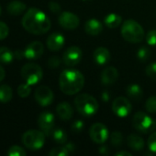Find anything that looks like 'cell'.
<instances>
[{"label":"cell","instance_id":"cell-12","mask_svg":"<svg viewBox=\"0 0 156 156\" xmlns=\"http://www.w3.org/2000/svg\"><path fill=\"white\" fill-rule=\"evenodd\" d=\"M34 98L36 101L42 107H47L51 105L53 101V92L47 86H40L35 90Z\"/></svg>","mask_w":156,"mask_h":156},{"label":"cell","instance_id":"cell-19","mask_svg":"<svg viewBox=\"0 0 156 156\" xmlns=\"http://www.w3.org/2000/svg\"><path fill=\"white\" fill-rule=\"evenodd\" d=\"M85 31L87 35L97 36L103 31V24L96 18H90L85 23Z\"/></svg>","mask_w":156,"mask_h":156},{"label":"cell","instance_id":"cell-32","mask_svg":"<svg viewBox=\"0 0 156 156\" xmlns=\"http://www.w3.org/2000/svg\"><path fill=\"white\" fill-rule=\"evenodd\" d=\"M145 109L149 113H156V96H151L145 102Z\"/></svg>","mask_w":156,"mask_h":156},{"label":"cell","instance_id":"cell-39","mask_svg":"<svg viewBox=\"0 0 156 156\" xmlns=\"http://www.w3.org/2000/svg\"><path fill=\"white\" fill-rule=\"evenodd\" d=\"M48 6H49V9L54 14H61L62 13V7L57 2L51 1V2L49 3Z\"/></svg>","mask_w":156,"mask_h":156},{"label":"cell","instance_id":"cell-5","mask_svg":"<svg viewBox=\"0 0 156 156\" xmlns=\"http://www.w3.org/2000/svg\"><path fill=\"white\" fill-rule=\"evenodd\" d=\"M45 133L42 131L29 130L22 135V144L24 146L31 151H38L41 149L45 144Z\"/></svg>","mask_w":156,"mask_h":156},{"label":"cell","instance_id":"cell-4","mask_svg":"<svg viewBox=\"0 0 156 156\" xmlns=\"http://www.w3.org/2000/svg\"><path fill=\"white\" fill-rule=\"evenodd\" d=\"M120 33L122 37L130 43H140L144 38V30L143 27L133 19H128L123 22Z\"/></svg>","mask_w":156,"mask_h":156},{"label":"cell","instance_id":"cell-33","mask_svg":"<svg viewBox=\"0 0 156 156\" xmlns=\"http://www.w3.org/2000/svg\"><path fill=\"white\" fill-rule=\"evenodd\" d=\"M84 127H85V123L82 120H76L73 122L72 126H71V130L74 133H80L83 130H84Z\"/></svg>","mask_w":156,"mask_h":156},{"label":"cell","instance_id":"cell-15","mask_svg":"<svg viewBox=\"0 0 156 156\" xmlns=\"http://www.w3.org/2000/svg\"><path fill=\"white\" fill-rule=\"evenodd\" d=\"M65 43V38L63 34L60 32H53L51 33L47 40H46V46L51 51H59L63 48Z\"/></svg>","mask_w":156,"mask_h":156},{"label":"cell","instance_id":"cell-14","mask_svg":"<svg viewBox=\"0 0 156 156\" xmlns=\"http://www.w3.org/2000/svg\"><path fill=\"white\" fill-rule=\"evenodd\" d=\"M44 47L40 41H32L25 48V58L30 60H35L40 58L43 54Z\"/></svg>","mask_w":156,"mask_h":156},{"label":"cell","instance_id":"cell-18","mask_svg":"<svg viewBox=\"0 0 156 156\" xmlns=\"http://www.w3.org/2000/svg\"><path fill=\"white\" fill-rule=\"evenodd\" d=\"M56 112L58 117L62 121H69L74 115V108L68 102H61L56 107Z\"/></svg>","mask_w":156,"mask_h":156},{"label":"cell","instance_id":"cell-1","mask_svg":"<svg viewBox=\"0 0 156 156\" xmlns=\"http://www.w3.org/2000/svg\"><path fill=\"white\" fill-rule=\"evenodd\" d=\"M22 27L33 35H43L51 28V20L47 15L39 8H29L22 17Z\"/></svg>","mask_w":156,"mask_h":156},{"label":"cell","instance_id":"cell-31","mask_svg":"<svg viewBox=\"0 0 156 156\" xmlns=\"http://www.w3.org/2000/svg\"><path fill=\"white\" fill-rule=\"evenodd\" d=\"M7 154L9 156H25L27 154L26 151L17 145H13L7 150Z\"/></svg>","mask_w":156,"mask_h":156},{"label":"cell","instance_id":"cell-11","mask_svg":"<svg viewBox=\"0 0 156 156\" xmlns=\"http://www.w3.org/2000/svg\"><path fill=\"white\" fill-rule=\"evenodd\" d=\"M54 115L51 112H42L38 117V125L46 136H51L54 129Z\"/></svg>","mask_w":156,"mask_h":156},{"label":"cell","instance_id":"cell-35","mask_svg":"<svg viewBox=\"0 0 156 156\" xmlns=\"http://www.w3.org/2000/svg\"><path fill=\"white\" fill-rule=\"evenodd\" d=\"M147 145H148V148L149 150L154 153L156 154V132L153 133L149 138H148V142H147Z\"/></svg>","mask_w":156,"mask_h":156},{"label":"cell","instance_id":"cell-3","mask_svg":"<svg viewBox=\"0 0 156 156\" xmlns=\"http://www.w3.org/2000/svg\"><path fill=\"white\" fill-rule=\"evenodd\" d=\"M76 111L85 117L95 115L98 111V102L92 96L87 93L77 95L74 101Z\"/></svg>","mask_w":156,"mask_h":156},{"label":"cell","instance_id":"cell-21","mask_svg":"<svg viewBox=\"0 0 156 156\" xmlns=\"http://www.w3.org/2000/svg\"><path fill=\"white\" fill-rule=\"evenodd\" d=\"M75 145L72 143L64 144L63 146L53 148L50 151L49 155L50 156H67L72 154L75 152Z\"/></svg>","mask_w":156,"mask_h":156},{"label":"cell","instance_id":"cell-40","mask_svg":"<svg viewBox=\"0 0 156 156\" xmlns=\"http://www.w3.org/2000/svg\"><path fill=\"white\" fill-rule=\"evenodd\" d=\"M101 98H102V101H105V102H108L109 101V98H110V94L108 91H103L102 94H101Z\"/></svg>","mask_w":156,"mask_h":156},{"label":"cell","instance_id":"cell-34","mask_svg":"<svg viewBox=\"0 0 156 156\" xmlns=\"http://www.w3.org/2000/svg\"><path fill=\"white\" fill-rule=\"evenodd\" d=\"M145 72H146V75L150 79L156 80V62H153V63L149 64L146 67Z\"/></svg>","mask_w":156,"mask_h":156},{"label":"cell","instance_id":"cell-7","mask_svg":"<svg viewBox=\"0 0 156 156\" xmlns=\"http://www.w3.org/2000/svg\"><path fill=\"white\" fill-rule=\"evenodd\" d=\"M132 125L135 130L142 133H148L155 131L154 121L144 112H138L134 114Z\"/></svg>","mask_w":156,"mask_h":156},{"label":"cell","instance_id":"cell-2","mask_svg":"<svg viewBox=\"0 0 156 156\" xmlns=\"http://www.w3.org/2000/svg\"><path fill=\"white\" fill-rule=\"evenodd\" d=\"M85 85L84 75L75 69H66L62 71L59 78V87L66 95L77 94Z\"/></svg>","mask_w":156,"mask_h":156},{"label":"cell","instance_id":"cell-38","mask_svg":"<svg viewBox=\"0 0 156 156\" xmlns=\"http://www.w3.org/2000/svg\"><path fill=\"white\" fill-rule=\"evenodd\" d=\"M9 33V28L7 27V25L2 21H0V40L5 39Z\"/></svg>","mask_w":156,"mask_h":156},{"label":"cell","instance_id":"cell-27","mask_svg":"<svg viewBox=\"0 0 156 156\" xmlns=\"http://www.w3.org/2000/svg\"><path fill=\"white\" fill-rule=\"evenodd\" d=\"M15 54L7 47H0V62L9 64L13 61Z\"/></svg>","mask_w":156,"mask_h":156},{"label":"cell","instance_id":"cell-25","mask_svg":"<svg viewBox=\"0 0 156 156\" xmlns=\"http://www.w3.org/2000/svg\"><path fill=\"white\" fill-rule=\"evenodd\" d=\"M51 138L57 144H64L67 143L68 135L66 132L62 128H54L51 133Z\"/></svg>","mask_w":156,"mask_h":156},{"label":"cell","instance_id":"cell-10","mask_svg":"<svg viewBox=\"0 0 156 156\" xmlns=\"http://www.w3.org/2000/svg\"><path fill=\"white\" fill-rule=\"evenodd\" d=\"M82 58V49L77 46H71L64 51L63 55V61L68 67H74L80 63Z\"/></svg>","mask_w":156,"mask_h":156},{"label":"cell","instance_id":"cell-29","mask_svg":"<svg viewBox=\"0 0 156 156\" xmlns=\"http://www.w3.org/2000/svg\"><path fill=\"white\" fill-rule=\"evenodd\" d=\"M123 142V136L120 132H113L110 134V143L114 147H120Z\"/></svg>","mask_w":156,"mask_h":156},{"label":"cell","instance_id":"cell-45","mask_svg":"<svg viewBox=\"0 0 156 156\" xmlns=\"http://www.w3.org/2000/svg\"><path fill=\"white\" fill-rule=\"evenodd\" d=\"M154 128H155V130H156V120L154 121Z\"/></svg>","mask_w":156,"mask_h":156},{"label":"cell","instance_id":"cell-6","mask_svg":"<svg viewBox=\"0 0 156 156\" xmlns=\"http://www.w3.org/2000/svg\"><path fill=\"white\" fill-rule=\"evenodd\" d=\"M20 74L23 80L29 85L32 86L39 83L42 80L43 71L40 65L33 62H29L22 67Z\"/></svg>","mask_w":156,"mask_h":156},{"label":"cell","instance_id":"cell-23","mask_svg":"<svg viewBox=\"0 0 156 156\" xmlns=\"http://www.w3.org/2000/svg\"><path fill=\"white\" fill-rule=\"evenodd\" d=\"M121 23H122L121 16L116 13L108 14L104 18V25L108 28H117L121 25Z\"/></svg>","mask_w":156,"mask_h":156},{"label":"cell","instance_id":"cell-44","mask_svg":"<svg viewBox=\"0 0 156 156\" xmlns=\"http://www.w3.org/2000/svg\"><path fill=\"white\" fill-rule=\"evenodd\" d=\"M1 14H2V8H1V6H0V16H1Z\"/></svg>","mask_w":156,"mask_h":156},{"label":"cell","instance_id":"cell-8","mask_svg":"<svg viewBox=\"0 0 156 156\" xmlns=\"http://www.w3.org/2000/svg\"><path fill=\"white\" fill-rule=\"evenodd\" d=\"M112 111L114 114L120 118L127 117L132 111V105L126 97H118L112 102Z\"/></svg>","mask_w":156,"mask_h":156},{"label":"cell","instance_id":"cell-24","mask_svg":"<svg viewBox=\"0 0 156 156\" xmlns=\"http://www.w3.org/2000/svg\"><path fill=\"white\" fill-rule=\"evenodd\" d=\"M26 5L18 0H15L10 2L7 6H6V10L10 15L13 16H18L20 14H22L25 10H26Z\"/></svg>","mask_w":156,"mask_h":156},{"label":"cell","instance_id":"cell-22","mask_svg":"<svg viewBox=\"0 0 156 156\" xmlns=\"http://www.w3.org/2000/svg\"><path fill=\"white\" fill-rule=\"evenodd\" d=\"M126 93L127 96L134 101H140L143 97V90L138 84H130L126 89Z\"/></svg>","mask_w":156,"mask_h":156},{"label":"cell","instance_id":"cell-37","mask_svg":"<svg viewBox=\"0 0 156 156\" xmlns=\"http://www.w3.org/2000/svg\"><path fill=\"white\" fill-rule=\"evenodd\" d=\"M61 61L62 60L60 59V58H58L57 56H52L48 60V66L51 69H56L61 65Z\"/></svg>","mask_w":156,"mask_h":156},{"label":"cell","instance_id":"cell-17","mask_svg":"<svg viewBox=\"0 0 156 156\" xmlns=\"http://www.w3.org/2000/svg\"><path fill=\"white\" fill-rule=\"evenodd\" d=\"M94 60L98 65H106L111 59V54L109 50L104 47H99L95 49L93 54Z\"/></svg>","mask_w":156,"mask_h":156},{"label":"cell","instance_id":"cell-13","mask_svg":"<svg viewBox=\"0 0 156 156\" xmlns=\"http://www.w3.org/2000/svg\"><path fill=\"white\" fill-rule=\"evenodd\" d=\"M58 22L63 28L67 30H73L78 27L80 24V19L75 14L69 11H64L60 14Z\"/></svg>","mask_w":156,"mask_h":156},{"label":"cell","instance_id":"cell-28","mask_svg":"<svg viewBox=\"0 0 156 156\" xmlns=\"http://www.w3.org/2000/svg\"><path fill=\"white\" fill-rule=\"evenodd\" d=\"M151 57V50L148 47L143 46L137 51V58L141 62H146Z\"/></svg>","mask_w":156,"mask_h":156},{"label":"cell","instance_id":"cell-30","mask_svg":"<svg viewBox=\"0 0 156 156\" xmlns=\"http://www.w3.org/2000/svg\"><path fill=\"white\" fill-rule=\"evenodd\" d=\"M31 92V89H30V85H29L28 83H23L20 84L17 87V94L19 95V97L21 98H27L29 96Z\"/></svg>","mask_w":156,"mask_h":156},{"label":"cell","instance_id":"cell-41","mask_svg":"<svg viewBox=\"0 0 156 156\" xmlns=\"http://www.w3.org/2000/svg\"><path fill=\"white\" fill-rule=\"evenodd\" d=\"M116 156H131V154L127 151H120L115 154Z\"/></svg>","mask_w":156,"mask_h":156},{"label":"cell","instance_id":"cell-26","mask_svg":"<svg viewBox=\"0 0 156 156\" xmlns=\"http://www.w3.org/2000/svg\"><path fill=\"white\" fill-rule=\"evenodd\" d=\"M12 97H13L12 89L6 84L0 85V102L2 103L9 102L12 100Z\"/></svg>","mask_w":156,"mask_h":156},{"label":"cell","instance_id":"cell-43","mask_svg":"<svg viewBox=\"0 0 156 156\" xmlns=\"http://www.w3.org/2000/svg\"><path fill=\"white\" fill-rule=\"evenodd\" d=\"M5 76H6V71L3 69V67L0 65V82L5 79Z\"/></svg>","mask_w":156,"mask_h":156},{"label":"cell","instance_id":"cell-36","mask_svg":"<svg viewBox=\"0 0 156 156\" xmlns=\"http://www.w3.org/2000/svg\"><path fill=\"white\" fill-rule=\"evenodd\" d=\"M146 42L151 47L156 46V30H150L146 35Z\"/></svg>","mask_w":156,"mask_h":156},{"label":"cell","instance_id":"cell-16","mask_svg":"<svg viewBox=\"0 0 156 156\" xmlns=\"http://www.w3.org/2000/svg\"><path fill=\"white\" fill-rule=\"evenodd\" d=\"M119 71L115 67H108L101 72L100 80L102 85L104 86H110L113 85L119 79Z\"/></svg>","mask_w":156,"mask_h":156},{"label":"cell","instance_id":"cell-9","mask_svg":"<svg viewBox=\"0 0 156 156\" xmlns=\"http://www.w3.org/2000/svg\"><path fill=\"white\" fill-rule=\"evenodd\" d=\"M89 136L91 140L97 144H103L109 137V133L106 125L103 123H94L89 129Z\"/></svg>","mask_w":156,"mask_h":156},{"label":"cell","instance_id":"cell-42","mask_svg":"<svg viewBox=\"0 0 156 156\" xmlns=\"http://www.w3.org/2000/svg\"><path fill=\"white\" fill-rule=\"evenodd\" d=\"M99 153L102 154H104V155L108 154V147H107V146H101V147L99 148Z\"/></svg>","mask_w":156,"mask_h":156},{"label":"cell","instance_id":"cell-20","mask_svg":"<svg viewBox=\"0 0 156 156\" xmlns=\"http://www.w3.org/2000/svg\"><path fill=\"white\" fill-rule=\"evenodd\" d=\"M127 144L131 150L135 152H140L144 149L145 143L143 137L132 133L127 137Z\"/></svg>","mask_w":156,"mask_h":156}]
</instances>
